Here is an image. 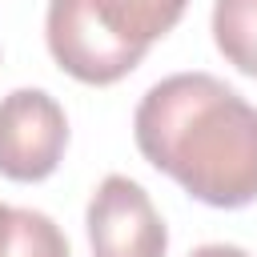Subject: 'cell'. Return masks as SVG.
<instances>
[{
  "mask_svg": "<svg viewBox=\"0 0 257 257\" xmlns=\"http://www.w3.org/2000/svg\"><path fill=\"white\" fill-rule=\"evenodd\" d=\"M141 157L213 209L257 201V108L209 72L157 80L137 112Z\"/></svg>",
  "mask_w": 257,
  "mask_h": 257,
  "instance_id": "6da1fadb",
  "label": "cell"
},
{
  "mask_svg": "<svg viewBox=\"0 0 257 257\" xmlns=\"http://www.w3.org/2000/svg\"><path fill=\"white\" fill-rule=\"evenodd\" d=\"M185 4L189 0H48V52L68 76L112 84L181 20Z\"/></svg>",
  "mask_w": 257,
  "mask_h": 257,
  "instance_id": "7a4b0ae2",
  "label": "cell"
},
{
  "mask_svg": "<svg viewBox=\"0 0 257 257\" xmlns=\"http://www.w3.org/2000/svg\"><path fill=\"white\" fill-rule=\"evenodd\" d=\"M68 145L64 108L40 88H16L0 100V173L8 181H44Z\"/></svg>",
  "mask_w": 257,
  "mask_h": 257,
  "instance_id": "3957f363",
  "label": "cell"
},
{
  "mask_svg": "<svg viewBox=\"0 0 257 257\" xmlns=\"http://www.w3.org/2000/svg\"><path fill=\"white\" fill-rule=\"evenodd\" d=\"M88 241L92 257H165L169 233L149 193L137 181L112 173L88 201Z\"/></svg>",
  "mask_w": 257,
  "mask_h": 257,
  "instance_id": "277c9868",
  "label": "cell"
},
{
  "mask_svg": "<svg viewBox=\"0 0 257 257\" xmlns=\"http://www.w3.org/2000/svg\"><path fill=\"white\" fill-rule=\"evenodd\" d=\"M213 40L233 68L257 76V0H217Z\"/></svg>",
  "mask_w": 257,
  "mask_h": 257,
  "instance_id": "5b68a950",
  "label": "cell"
},
{
  "mask_svg": "<svg viewBox=\"0 0 257 257\" xmlns=\"http://www.w3.org/2000/svg\"><path fill=\"white\" fill-rule=\"evenodd\" d=\"M0 257H68V241L52 217L36 209H8Z\"/></svg>",
  "mask_w": 257,
  "mask_h": 257,
  "instance_id": "8992f818",
  "label": "cell"
},
{
  "mask_svg": "<svg viewBox=\"0 0 257 257\" xmlns=\"http://www.w3.org/2000/svg\"><path fill=\"white\" fill-rule=\"evenodd\" d=\"M189 257H249V253L237 249V245H201V249H193Z\"/></svg>",
  "mask_w": 257,
  "mask_h": 257,
  "instance_id": "52a82bcc",
  "label": "cell"
},
{
  "mask_svg": "<svg viewBox=\"0 0 257 257\" xmlns=\"http://www.w3.org/2000/svg\"><path fill=\"white\" fill-rule=\"evenodd\" d=\"M8 209L12 205H0V237H4V225H8Z\"/></svg>",
  "mask_w": 257,
  "mask_h": 257,
  "instance_id": "ba28073f",
  "label": "cell"
}]
</instances>
